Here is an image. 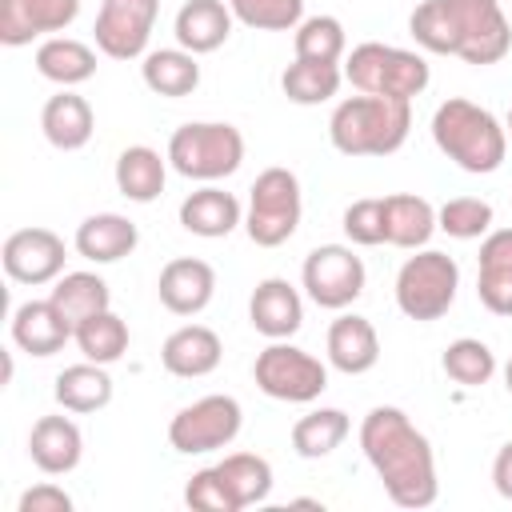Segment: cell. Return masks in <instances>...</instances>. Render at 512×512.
Masks as SVG:
<instances>
[{
  "mask_svg": "<svg viewBox=\"0 0 512 512\" xmlns=\"http://www.w3.org/2000/svg\"><path fill=\"white\" fill-rule=\"evenodd\" d=\"M360 452L400 508H428L440 492L428 436L392 404H376L360 424Z\"/></svg>",
  "mask_w": 512,
  "mask_h": 512,
  "instance_id": "obj_1",
  "label": "cell"
},
{
  "mask_svg": "<svg viewBox=\"0 0 512 512\" xmlns=\"http://www.w3.org/2000/svg\"><path fill=\"white\" fill-rule=\"evenodd\" d=\"M408 32L436 56H460L464 64H496L512 48V28L500 0H420L408 16Z\"/></svg>",
  "mask_w": 512,
  "mask_h": 512,
  "instance_id": "obj_2",
  "label": "cell"
},
{
  "mask_svg": "<svg viewBox=\"0 0 512 512\" xmlns=\"http://www.w3.org/2000/svg\"><path fill=\"white\" fill-rule=\"evenodd\" d=\"M412 132V100L396 96H348L332 108L328 140L340 156H392Z\"/></svg>",
  "mask_w": 512,
  "mask_h": 512,
  "instance_id": "obj_3",
  "label": "cell"
},
{
  "mask_svg": "<svg viewBox=\"0 0 512 512\" xmlns=\"http://www.w3.org/2000/svg\"><path fill=\"white\" fill-rule=\"evenodd\" d=\"M432 140L456 168H464L472 176L496 172L508 156L504 124L488 108H480L476 100H464V96H448L432 112Z\"/></svg>",
  "mask_w": 512,
  "mask_h": 512,
  "instance_id": "obj_4",
  "label": "cell"
},
{
  "mask_svg": "<svg viewBox=\"0 0 512 512\" xmlns=\"http://www.w3.org/2000/svg\"><path fill=\"white\" fill-rule=\"evenodd\" d=\"M344 80L356 92H372V96H396V100H412L428 88L432 68L420 52L396 48V44H380V40H364L344 56Z\"/></svg>",
  "mask_w": 512,
  "mask_h": 512,
  "instance_id": "obj_5",
  "label": "cell"
},
{
  "mask_svg": "<svg viewBox=\"0 0 512 512\" xmlns=\"http://www.w3.org/2000/svg\"><path fill=\"white\" fill-rule=\"evenodd\" d=\"M168 164L188 180H224L244 164V136L224 120H192L180 124L168 140Z\"/></svg>",
  "mask_w": 512,
  "mask_h": 512,
  "instance_id": "obj_6",
  "label": "cell"
},
{
  "mask_svg": "<svg viewBox=\"0 0 512 512\" xmlns=\"http://www.w3.org/2000/svg\"><path fill=\"white\" fill-rule=\"evenodd\" d=\"M456 288H460V264L448 252L416 248V256H408L396 272V308L408 320L428 324L456 304Z\"/></svg>",
  "mask_w": 512,
  "mask_h": 512,
  "instance_id": "obj_7",
  "label": "cell"
},
{
  "mask_svg": "<svg viewBox=\"0 0 512 512\" xmlns=\"http://www.w3.org/2000/svg\"><path fill=\"white\" fill-rule=\"evenodd\" d=\"M300 180L292 168H264L252 188H248V212H244V232L252 244L260 248H280L284 240H292V232L300 228Z\"/></svg>",
  "mask_w": 512,
  "mask_h": 512,
  "instance_id": "obj_8",
  "label": "cell"
},
{
  "mask_svg": "<svg viewBox=\"0 0 512 512\" xmlns=\"http://www.w3.org/2000/svg\"><path fill=\"white\" fill-rule=\"evenodd\" d=\"M252 380L264 396L272 400H284V404H312L324 388H328V368L288 344V340H272L264 352H256V364H252Z\"/></svg>",
  "mask_w": 512,
  "mask_h": 512,
  "instance_id": "obj_9",
  "label": "cell"
},
{
  "mask_svg": "<svg viewBox=\"0 0 512 512\" xmlns=\"http://www.w3.org/2000/svg\"><path fill=\"white\" fill-rule=\"evenodd\" d=\"M240 424H244L240 400L236 396H224V392H212V396H200V400L184 404L172 416L168 444L176 452H184V456H204V452L228 448L240 436Z\"/></svg>",
  "mask_w": 512,
  "mask_h": 512,
  "instance_id": "obj_10",
  "label": "cell"
},
{
  "mask_svg": "<svg viewBox=\"0 0 512 512\" xmlns=\"http://www.w3.org/2000/svg\"><path fill=\"white\" fill-rule=\"evenodd\" d=\"M300 280H304V292L312 296V304L340 312L364 292L368 272H364V260L348 244H320L304 256Z\"/></svg>",
  "mask_w": 512,
  "mask_h": 512,
  "instance_id": "obj_11",
  "label": "cell"
},
{
  "mask_svg": "<svg viewBox=\"0 0 512 512\" xmlns=\"http://www.w3.org/2000/svg\"><path fill=\"white\" fill-rule=\"evenodd\" d=\"M160 0H100L92 36L108 60H136L148 52Z\"/></svg>",
  "mask_w": 512,
  "mask_h": 512,
  "instance_id": "obj_12",
  "label": "cell"
},
{
  "mask_svg": "<svg viewBox=\"0 0 512 512\" xmlns=\"http://www.w3.org/2000/svg\"><path fill=\"white\" fill-rule=\"evenodd\" d=\"M0 260H4V272L16 280V284H52L56 276H64V240L52 232V228H16L4 248H0Z\"/></svg>",
  "mask_w": 512,
  "mask_h": 512,
  "instance_id": "obj_13",
  "label": "cell"
},
{
  "mask_svg": "<svg viewBox=\"0 0 512 512\" xmlns=\"http://www.w3.org/2000/svg\"><path fill=\"white\" fill-rule=\"evenodd\" d=\"M80 16V0H0V44L20 48L64 32Z\"/></svg>",
  "mask_w": 512,
  "mask_h": 512,
  "instance_id": "obj_14",
  "label": "cell"
},
{
  "mask_svg": "<svg viewBox=\"0 0 512 512\" xmlns=\"http://www.w3.org/2000/svg\"><path fill=\"white\" fill-rule=\"evenodd\" d=\"M156 296L160 304L172 312V316H196L212 304L216 296V272L208 260H196V256H176L160 268V280H156Z\"/></svg>",
  "mask_w": 512,
  "mask_h": 512,
  "instance_id": "obj_15",
  "label": "cell"
},
{
  "mask_svg": "<svg viewBox=\"0 0 512 512\" xmlns=\"http://www.w3.org/2000/svg\"><path fill=\"white\" fill-rule=\"evenodd\" d=\"M248 320H252V328H256L260 336H268V340H288V336H296L300 324H304V300H300V292H296L288 280L268 276V280H260V284L252 288Z\"/></svg>",
  "mask_w": 512,
  "mask_h": 512,
  "instance_id": "obj_16",
  "label": "cell"
},
{
  "mask_svg": "<svg viewBox=\"0 0 512 512\" xmlns=\"http://www.w3.org/2000/svg\"><path fill=\"white\" fill-rule=\"evenodd\" d=\"M324 348H328V364L344 376H364L380 360V336H376L372 320H364L356 312H344L328 324Z\"/></svg>",
  "mask_w": 512,
  "mask_h": 512,
  "instance_id": "obj_17",
  "label": "cell"
},
{
  "mask_svg": "<svg viewBox=\"0 0 512 512\" xmlns=\"http://www.w3.org/2000/svg\"><path fill=\"white\" fill-rule=\"evenodd\" d=\"M220 356H224V344L208 324H180L160 348V364L180 380H200L216 372Z\"/></svg>",
  "mask_w": 512,
  "mask_h": 512,
  "instance_id": "obj_18",
  "label": "cell"
},
{
  "mask_svg": "<svg viewBox=\"0 0 512 512\" xmlns=\"http://www.w3.org/2000/svg\"><path fill=\"white\" fill-rule=\"evenodd\" d=\"M28 456L40 472L48 476H64L80 464L84 456V436L76 428V420L68 416H40L28 432Z\"/></svg>",
  "mask_w": 512,
  "mask_h": 512,
  "instance_id": "obj_19",
  "label": "cell"
},
{
  "mask_svg": "<svg viewBox=\"0 0 512 512\" xmlns=\"http://www.w3.org/2000/svg\"><path fill=\"white\" fill-rule=\"evenodd\" d=\"M476 296L488 312L512 316V228H496L480 240Z\"/></svg>",
  "mask_w": 512,
  "mask_h": 512,
  "instance_id": "obj_20",
  "label": "cell"
},
{
  "mask_svg": "<svg viewBox=\"0 0 512 512\" xmlns=\"http://www.w3.org/2000/svg\"><path fill=\"white\" fill-rule=\"evenodd\" d=\"M72 324L60 316L52 300H24L12 312V344L24 348L28 356H52L72 340Z\"/></svg>",
  "mask_w": 512,
  "mask_h": 512,
  "instance_id": "obj_21",
  "label": "cell"
},
{
  "mask_svg": "<svg viewBox=\"0 0 512 512\" xmlns=\"http://www.w3.org/2000/svg\"><path fill=\"white\" fill-rule=\"evenodd\" d=\"M232 8L228 0H184L180 12H176V44L204 56V52H216L228 36H232Z\"/></svg>",
  "mask_w": 512,
  "mask_h": 512,
  "instance_id": "obj_22",
  "label": "cell"
},
{
  "mask_svg": "<svg viewBox=\"0 0 512 512\" xmlns=\"http://www.w3.org/2000/svg\"><path fill=\"white\" fill-rule=\"evenodd\" d=\"M40 128H44V140L60 152H76L92 140L96 132V116H92V104L84 96H76L72 88H60L56 96H48V104L40 108Z\"/></svg>",
  "mask_w": 512,
  "mask_h": 512,
  "instance_id": "obj_23",
  "label": "cell"
},
{
  "mask_svg": "<svg viewBox=\"0 0 512 512\" xmlns=\"http://www.w3.org/2000/svg\"><path fill=\"white\" fill-rule=\"evenodd\" d=\"M180 224L184 232L192 236H204V240H220L228 236L236 224H244V208L232 192L216 188V184H204L196 192H188L180 200Z\"/></svg>",
  "mask_w": 512,
  "mask_h": 512,
  "instance_id": "obj_24",
  "label": "cell"
},
{
  "mask_svg": "<svg viewBox=\"0 0 512 512\" xmlns=\"http://www.w3.org/2000/svg\"><path fill=\"white\" fill-rule=\"evenodd\" d=\"M136 244H140V232L120 212H96V216L80 220V228H76V252L92 264H116V260L132 256Z\"/></svg>",
  "mask_w": 512,
  "mask_h": 512,
  "instance_id": "obj_25",
  "label": "cell"
},
{
  "mask_svg": "<svg viewBox=\"0 0 512 512\" xmlns=\"http://www.w3.org/2000/svg\"><path fill=\"white\" fill-rule=\"evenodd\" d=\"M436 232V208L416 192L384 196V244L392 248H424Z\"/></svg>",
  "mask_w": 512,
  "mask_h": 512,
  "instance_id": "obj_26",
  "label": "cell"
},
{
  "mask_svg": "<svg viewBox=\"0 0 512 512\" xmlns=\"http://www.w3.org/2000/svg\"><path fill=\"white\" fill-rule=\"evenodd\" d=\"M164 180H168V156H160L156 148L128 144L116 156V188L132 204H152L164 192Z\"/></svg>",
  "mask_w": 512,
  "mask_h": 512,
  "instance_id": "obj_27",
  "label": "cell"
},
{
  "mask_svg": "<svg viewBox=\"0 0 512 512\" xmlns=\"http://www.w3.org/2000/svg\"><path fill=\"white\" fill-rule=\"evenodd\" d=\"M56 404L64 412H100L108 408L112 400V376H108V364H68L60 376H56V388H52Z\"/></svg>",
  "mask_w": 512,
  "mask_h": 512,
  "instance_id": "obj_28",
  "label": "cell"
},
{
  "mask_svg": "<svg viewBox=\"0 0 512 512\" xmlns=\"http://www.w3.org/2000/svg\"><path fill=\"white\" fill-rule=\"evenodd\" d=\"M36 72L60 88H72V84H84L96 76V52L84 44V40H72V36H48L40 40L36 48Z\"/></svg>",
  "mask_w": 512,
  "mask_h": 512,
  "instance_id": "obj_29",
  "label": "cell"
},
{
  "mask_svg": "<svg viewBox=\"0 0 512 512\" xmlns=\"http://www.w3.org/2000/svg\"><path fill=\"white\" fill-rule=\"evenodd\" d=\"M140 76L144 84L156 92V96H192L200 88V64H196V52L188 48H156V52H144V64H140Z\"/></svg>",
  "mask_w": 512,
  "mask_h": 512,
  "instance_id": "obj_30",
  "label": "cell"
},
{
  "mask_svg": "<svg viewBox=\"0 0 512 512\" xmlns=\"http://www.w3.org/2000/svg\"><path fill=\"white\" fill-rule=\"evenodd\" d=\"M48 300L60 308V316H64L72 328H76L80 320H88V316L112 308V292H108V284H104L96 272H64V276H56Z\"/></svg>",
  "mask_w": 512,
  "mask_h": 512,
  "instance_id": "obj_31",
  "label": "cell"
},
{
  "mask_svg": "<svg viewBox=\"0 0 512 512\" xmlns=\"http://www.w3.org/2000/svg\"><path fill=\"white\" fill-rule=\"evenodd\" d=\"M348 428L352 424H348V416L340 408H312L308 416H300L292 424V448L304 460H324L344 444Z\"/></svg>",
  "mask_w": 512,
  "mask_h": 512,
  "instance_id": "obj_32",
  "label": "cell"
},
{
  "mask_svg": "<svg viewBox=\"0 0 512 512\" xmlns=\"http://www.w3.org/2000/svg\"><path fill=\"white\" fill-rule=\"evenodd\" d=\"M344 84V68L340 64H320V60H292L280 72V88L292 104H324L340 92Z\"/></svg>",
  "mask_w": 512,
  "mask_h": 512,
  "instance_id": "obj_33",
  "label": "cell"
},
{
  "mask_svg": "<svg viewBox=\"0 0 512 512\" xmlns=\"http://www.w3.org/2000/svg\"><path fill=\"white\" fill-rule=\"evenodd\" d=\"M72 340L80 344L84 360H92V364H116L128 352V324L112 308H104V312L80 320L76 332H72Z\"/></svg>",
  "mask_w": 512,
  "mask_h": 512,
  "instance_id": "obj_34",
  "label": "cell"
},
{
  "mask_svg": "<svg viewBox=\"0 0 512 512\" xmlns=\"http://www.w3.org/2000/svg\"><path fill=\"white\" fill-rule=\"evenodd\" d=\"M220 476L228 484V492L236 496L240 508H252V504H264L268 492H272V464L256 452H228L220 464Z\"/></svg>",
  "mask_w": 512,
  "mask_h": 512,
  "instance_id": "obj_35",
  "label": "cell"
},
{
  "mask_svg": "<svg viewBox=\"0 0 512 512\" xmlns=\"http://www.w3.org/2000/svg\"><path fill=\"white\" fill-rule=\"evenodd\" d=\"M440 368L448 372V380H456L464 388H480V384H488L496 376V352L476 336H460V340H452L444 348Z\"/></svg>",
  "mask_w": 512,
  "mask_h": 512,
  "instance_id": "obj_36",
  "label": "cell"
},
{
  "mask_svg": "<svg viewBox=\"0 0 512 512\" xmlns=\"http://www.w3.org/2000/svg\"><path fill=\"white\" fill-rule=\"evenodd\" d=\"M296 56L300 60H320V64H340L348 56V36L336 16H304L296 24Z\"/></svg>",
  "mask_w": 512,
  "mask_h": 512,
  "instance_id": "obj_37",
  "label": "cell"
},
{
  "mask_svg": "<svg viewBox=\"0 0 512 512\" xmlns=\"http://www.w3.org/2000/svg\"><path fill=\"white\" fill-rule=\"evenodd\" d=\"M436 228L452 240H480L492 232V204L480 196H452L436 208Z\"/></svg>",
  "mask_w": 512,
  "mask_h": 512,
  "instance_id": "obj_38",
  "label": "cell"
},
{
  "mask_svg": "<svg viewBox=\"0 0 512 512\" xmlns=\"http://www.w3.org/2000/svg\"><path fill=\"white\" fill-rule=\"evenodd\" d=\"M228 8L256 32H296L304 20V0H228Z\"/></svg>",
  "mask_w": 512,
  "mask_h": 512,
  "instance_id": "obj_39",
  "label": "cell"
},
{
  "mask_svg": "<svg viewBox=\"0 0 512 512\" xmlns=\"http://www.w3.org/2000/svg\"><path fill=\"white\" fill-rule=\"evenodd\" d=\"M184 504L196 508V512H240V504H236V496L228 492V484H224V476H220L216 464L188 476V484H184Z\"/></svg>",
  "mask_w": 512,
  "mask_h": 512,
  "instance_id": "obj_40",
  "label": "cell"
},
{
  "mask_svg": "<svg viewBox=\"0 0 512 512\" xmlns=\"http://www.w3.org/2000/svg\"><path fill=\"white\" fill-rule=\"evenodd\" d=\"M344 236L352 244L376 248L384 244V196H364L344 208Z\"/></svg>",
  "mask_w": 512,
  "mask_h": 512,
  "instance_id": "obj_41",
  "label": "cell"
},
{
  "mask_svg": "<svg viewBox=\"0 0 512 512\" xmlns=\"http://www.w3.org/2000/svg\"><path fill=\"white\" fill-rule=\"evenodd\" d=\"M16 512H72V496L60 484L44 480V484H32L28 492H20Z\"/></svg>",
  "mask_w": 512,
  "mask_h": 512,
  "instance_id": "obj_42",
  "label": "cell"
},
{
  "mask_svg": "<svg viewBox=\"0 0 512 512\" xmlns=\"http://www.w3.org/2000/svg\"><path fill=\"white\" fill-rule=\"evenodd\" d=\"M492 484H496V492L504 496V500H512V440L496 452V460H492Z\"/></svg>",
  "mask_w": 512,
  "mask_h": 512,
  "instance_id": "obj_43",
  "label": "cell"
},
{
  "mask_svg": "<svg viewBox=\"0 0 512 512\" xmlns=\"http://www.w3.org/2000/svg\"><path fill=\"white\" fill-rule=\"evenodd\" d=\"M504 388H508V392H512V360H508V364H504Z\"/></svg>",
  "mask_w": 512,
  "mask_h": 512,
  "instance_id": "obj_44",
  "label": "cell"
},
{
  "mask_svg": "<svg viewBox=\"0 0 512 512\" xmlns=\"http://www.w3.org/2000/svg\"><path fill=\"white\" fill-rule=\"evenodd\" d=\"M504 132H508V140H512V108H508V116H504Z\"/></svg>",
  "mask_w": 512,
  "mask_h": 512,
  "instance_id": "obj_45",
  "label": "cell"
}]
</instances>
